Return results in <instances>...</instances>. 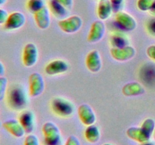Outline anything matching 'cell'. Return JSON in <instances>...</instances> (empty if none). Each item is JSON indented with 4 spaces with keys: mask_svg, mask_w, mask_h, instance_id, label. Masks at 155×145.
Returning <instances> with one entry per match:
<instances>
[{
    "mask_svg": "<svg viewBox=\"0 0 155 145\" xmlns=\"http://www.w3.org/2000/svg\"><path fill=\"white\" fill-rule=\"evenodd\" d=\"M5 72V68L4 64L0 61V76H4Z\"/></svg>",
    "mask_w": 155,
    "mask_h": 145,
    "instance_id": "cell-34",
    "label": "cell"
},
{
    "mask_svg": "<svg viewBox=\"0 0 155 145\" xmlns=\"http://www.w3.org/2000/svg\"><path fill=\"white\" fill-rule=\"evenodd\" d=\"M25 22L26 18L24 14L20 11H14L8 14L4 27L8 30H18L25 24Z\"/></svg>",
    "mask_w": 155,
    "mask_h": 145,
    "instance_id": "cell-11",
    "label": "cell"
},
{
    "mask_svg": "<svg viewBox=\"0 0 155 145\" xmlns=\"http://www.w3.org/2000/svg\"><path fill=\"white\" fill-rule=\"evenodd\" d=\"M7 101L12 110H24L27 104V97L24 88L18 84L12 85L8 91Z\"/></svg>",
    "mask_w": 155,
    "mask_h": 145,
    "instance_id": "cell-1",
    "label": "cell"
},
{
    "mask_svg": "<svg viewBox=\"0 0 155 145\" xmlns=\"http://www.w3.org/2000/svg\"><path fill=\"white\" fill-rule=\"evenodd\" d=\"M8 17V14L7 11L5 10V9L0 8V24L4 25L5 23L7 21Z\"/></svg>",
    "mask_w": 155,
    "mask_h": 145,
    "instance_id": "cell-31",
    "label": "cell"
},
{
    "mask_svg": "<svg viewBox=\"0 0 155 145\" xmlns=\"http://www.w3.org/2000/svg\"><path fill=\"white\" fill-rule=\"evenodd\" d=\"M58 25L64 33H75L78 32L83 26V20L78 15H72L64 19L60 20Z\"/></svg>",
    "mask_w": 155,
    "mask_h": 145,
    "instance_id": "cell-5",
    "label": "cell"
},
{
    "mask_svg": "<svg viewBox=\"0 0 155 145\" xmlns=\"http://www.w3.org/2000/svg\"><path fill=\"white\" fill-rule=\"evenodd\" d=\"M42 132L45 137V143L46 145L59 144L61 140L60 129L56 124L47 122L42 126Z\"/></svg>",
    "mask_w": 155,
    "mask_h": 145,
    "instance_id": "cell-3",
    "label": "cell"
},
{
    "mask_svg": "<svg viewBox=\"0 0 155 145\" xmlns=\"http://www.w3.org/2000/svg\"><path fill=\"white\" fill-rule=\"evenodd\" d=\"M115 21L121 30L127 32L133 31L137 27L136 19L125 11H118L115 15Z\"/></svg>",
    "mask_w": 155,
    "mask_h": 145,
    "instance_id": "cell-8",
    "label": "cell"
},
{
    "mask_svg": "<svg viewBox=\"0 0 155 145\" xmlns=\"http://www.w3.org/2000/svg\"><path fill=\"white\" fill-rule=\"evenodd\" d=\"M84 135L87 141L95 143H97L100 140L101 133H100V130L98 127L93 124V125H88L86 127V130H85Z\"/></svg>",
    "mask_w": 155,
    "mask_h": 145,
    "instance_id": "cell-20",
    "label": "cell"
},
{
    "mask_svg": "<svg viewBox=\"0 0 155 145\" xmlns=\"http://www.w3.org/2000/svg\"><path fill=\"white\" fill-rule=\"evenodd\" d=\"M6 1H7V0H0V5H4L5 3L6 2Z\"/></svg>",
    "mask_w": 155,
    "mask_h": 145,
    "instance_id": "cell-37",
    "label": "cell"
},
{
    "mask_svg": "<svg viewBox=\"0 0 155 145\" xmlns=\"http://www.w3.org/2000/svg\"><path fill=\"white\" fill-rule=\"evenodd\" d=\"M141 127H142L148 134L151 135V134H153V132H154V130L155 128L154 120V119H151V118L146 119L143 122H142Z\"/></svg>",
    "mask_w": 155,
    "mask_h": 145,
    "instance_id": "cell-24",
    "label": "cell"
},
{
    "mask_svg": "<svg viewBox=\"0 0 155 145\" xmlns=\"http://www.w3.org/2000/svg\"><path fill=\"white\" fill-rule=\"evenodd\" d=\"M38 58H39V51L37 46L32 42L27 43L23 50V64L26 67H32L37 63Z\"/></svg>",
    "mask_w": 155,
    "mask_h": 145,
    "instance_id": "cell-6",
    "label": "cell"
},
{
    "mask_svg": "<svg viewBox=\"0 0 155 145\" xmlns=\"http://www.w3.org/2000/svg\"><path fill=\"white\" fill-rule=\"evenodd\" d=\"M64 145H80V142L76 136L71 135L67 139Z\"/></svg>",
    "mask_w": 155,
    "mask_h": 145,
    "instance_id": "cell-29",
    "label": "cell"
},
{
    "mask_svg": "<svg viewBox=\"0 0 155 145\" xmlns=\"http://www.w3.org/2000/svg\"><path fill=\"white\" fill-rule=\"evenodd\" d=\"M147 30L151 36H155V18L148 21L147 24Z\"/></svg>",
    "mask_w": 155,
    "mask_h": 145,
    "instance_id": "cell-28",
    "label": "cell"
},
{
    "mask_svg": "<svg viewBox=\"0 0 155 145\" xmlns=\"http://www.w3.org/2000/svg\"><path fill=\"white\" fill-rule=\"evenodd\" d=\"M122 92L127 97H136L145 94V90L143 85L138 82H131L124 85Z\"/></svg>",
    "mask_w": 155,
    "mask_h": 145,
    "instance_id": "cell-17",
    "label": "cell"
},
{
    "mask_svg": "<svg viewBox=\"0 0 155 145\" xmlns=\"http://www.w3.org/2000/svg\"><path fill=\"white\" fill-rule=\"evenodd\" d=\"M155 0H138L137 7L141 11H148L152 7Z\"/></svg>",
    "mask_w": 155,
    "mask_h": 145,
    "instance_id": "cell-25",
    "label": "cell"
},
{
    "mask_svg": "<svg viewBox=\"0 0 155 145\" xmlns=\"http://www.w3.org/2000/svg\"><path fill=\"white\" fill-rule=\"evenodd\" d=\"M146 54L149 58L155 60V45H151L146 50Z\"/></svg>",
    "mask_w": 155,
    "mask_h": 145,
    "instance_id": "cell-30",
    "label": "cell"
},
{
    "mask_svg": "<svg viewBox=\"0 0 155 145\" xmlns=\"http://www.w3.org/2000/svg\"><path fill=\"white\" fill-rule=\"evenodd\" d=\"M29 95L31 98H36L43 93L45 90V81L39 72L30 74L28 79Z\"/></svg>",
    "mask_w": 155,
    "mask_h": 145,
    "instance_id": "cell-4",
    "label": "cell"
},
{
    "mask_svg": "<svg viewBox=\"0 0 155 145\" xmlns=\"http://www.w3.org/2000/svg\"><path fill=\"white\" fill-rule=\"evenodd\" d=\"M149 11L151 12V13L153 15H155V2H154V4H153V5H152V7H151V8L150 9Z\"/></svg>",
    "mask_w": 155,
    "mask_h": 145,
    "instance_id": "cell-35",
    "label": "cell"
},
{
    "mask_svg": "<svg viewBox=\"0 0 155 145\" xmlns=\"http://www.w3.org/2000/svg\"><path fill=\"white\" fill-rule=\"evenodd\" d=\"M45 6V5L44 0H28L27 3V9L32 14H35Z\"/></svg>",
    "mask_w": 155,
    "mask_h": 145,
    "instance_id": "cell-23",
    "label": "cell"
},
{
    "mask_svg": "<svg viewBox=\"0 0 155 145\" xmlns=\"http://www.w3.org/2000/svg\"><path fill=\"white\" fill-rule=\"evenodd\" d=\"M19 122L25 130L26 133H31L34 129L35 116L32 111L26 110L19 116Z\"/></svg>",
    "mask_w": 155,
    "mask_h": 145,
    "instance_id": "cell-18",
    "label": "cell"
},
{
    "mask_svg": "<svg viewBox=\"0 0 155 145\" xmlns=\"http://www.w3.org/2000/svg\"><path fill=\"white\" fill-rule=\"evenodd\" d=\"M86 66L91 72L96 73L102 67V60L98 51L92 50L88 53L86 57Z\"/></svg>",
    "mask_w": 155,
    "mask_h": 145,
    "instance_id": "cell-12",
    "label": "cell"
},
{
    "mask_svg": "<svg viewBox=\"0 0 155 145\" xmlns=\"http://www.w3.org/2000/svg\"><path fill=\"white\" fill-rule=\"evenodd\" d=\"M8 87V79L5 76H0V101H2L6 95Z\"/></svg>",
    "mask_w": 155,
    "mask_h": 145,
    "instance_id": "cell-26",
    "label": "cell"
},
{
    "mask_svg": "<svg viewBox=\"0 0 155 145\" xmlns=\"http://www.w3.org/2000/svg\"><path fill=\"white\" fill-rule=\"evenodd\" d=\"M106 27L102 21H95L92 23L87 36V41L89 43H96L104 38Z\"/></svg>",
    "mask_w": 155,
    "mask_h": 145,
    "instance_id": "cell-9",
    "label": "cell"
},
{
    "mask_svg": "<svg viewBox=\"0 0 155 145\" xmlns=\"http://www.w3.org/2000/svg\"><path fill=\"white\" fill-rule=\"evenodd\" d=\"M77 113H78L79 118L83 125L88 126V125L95 124V121H96V115L89 105L86 104H83L80 105L78 107Z\"/></svg>",
    "mask_w": 155,
    "mask_h": 145,
    "instance_id": "cell-10",
    "label": "cell"
},
{
    "mask_svg": "<svg viewBox=\"0 0 155 145\" xmlns=\"http://www.w3.org/2000/svg\"><path fill=\"white\" fill-rule=\"evenodd\" d=\"M54 1L63 5L66 8H71L73 5V0H54Z\"/></svg>",
    "mask_w": 155,
    "mask_h": 145,
    "instance_id": "cell-32",
    "label": "cell"
},
{
    "mask_svg": "<svg viewBox=\"0 0 155 145\" xmlns=\"http://www.w3.org/2000/svg\"><path fill=\"white\" fill-rule=\"evenodd\" d=\"M2 126V123L1 121H0V128H1Z\"/></svg>",
    "mask_w": 155,
    "mask_h": 145,
    "instance_id": "cell-40",
    "label": "cell"
},
{
    "mask_svg": "<svg viewBox=\"0 0 155 145\" xmlns=\"http://www.w3.org/2000/svg\"><path fill=\"white\" fill-rule=\"evenodd\" d=\"M110 55L114 60L120 62H125L131 60L136 56V51L134 47L126 45L121 48H112Z\"/></svg>",
    "mask_w": 155,
    "mask_h": 145,
    "instance_id": "cell-7",
    "label": "cell"
},
{
    "mask_svg": "<svg viewBox=\"0 0 155 145\" xmlns=\"http://www.w3.org/2000/svg\"><path fill=\"white\" fill-rule=\"evenodd\" d=\"M113 11V6L110 0H99L97 8V15L101 21L108 19Z\"/></svg>",
    "mask_w": 155,
    "mask_h": 145,
    "instance_id": "cell-19",
    "label": "cell"
},
{
    "mask_svg": "<svg viewBox=\"0 0 155 145\" xmlns=\"http://www.w3.org/2000/svg\"><path fill=\"white\" fill-rule=\"evenodd\" d=\"M153 137H154V138L155 139V128H154V132H153Z\"/></svg>",
    "mask_w": 155,
    "mask_h": 145,
    "instance_id": "cell-38",
    "label": "cell"
},
{
    "mask_svg": "<svg viewBox=\"0 0 155 145\" xmlns=\"http://www.w3.org/2000/svg\"><path fill=\"white\" fill-rule=\"evenodd\" d=\"M2 127L15 137H22L26 134V131L19 120L16 119H8L2 123Z\"/></svg>",
    "mask_w": 155,
    "mask_h": 145,
    "instance_id": "cell-15",
    "label": "cell"
},
{
    "mask_svg": "<svg viewBox=\"0 0 155 145\" xmlns=\"http://www.w3.org/2000/svg\"><path fill=\"white\" fill-rule=\"evenodd\" d=\"M51 107L54 113L61 117H70L74 114L75 107L71 101L61 98L56 97L51 102Z\"/></svg>",
    "mask_w": 155,
    "mask_h": 145,
    "instance_id": "cell-2",
    "label": "cell"
},
{
    "mask_svg": "<svg viewBox=\"0 0 155 145\" xmlns=\"http://www.w3.org/2000/svg\"><path fill=\"white\" fill-rule=\"evenodd\" d=\"M142 145H155V144L154 143H153V142H150L149 140H148V141L145 142V143H142Z\"/></svg>",
    "mask_w": 155,
    "mask_h": 145,
    "instance_id": "cell-36",
    "label": "cell"
},
{
    "mask_svg": "<svg viewBox=\"0 0 155 145\" xmlns=\"http://www.w3.org/2000/svg\"><path fill=\"white\" fill-rule=\"evenodd\" d=\"M69 65L64 60H54L48 63L45 67V72L48 76H56L66 72Z\"/></svg>",
    "mask_w": 155,
    "mask_h": 145,
    "instance_id": "cell-13",
    "label": "cell"
},
{
    "mask_svg": "<svg viewBox=\"0 0 155 145\" xmlns=\"http://www.w3.org/2000/svg\"><path fill=\"white\" fill-rule=\"evenodd\" d=\"M103 145H113V144H111V143H104V144H103Z\"/></svg>",
    "mask_w": 155,
    "mask_h": 145,
    "instance_id": "cell-39",
    "label": "cell"
},
{
    "mask_svg": "<svg viewBox=\"0 0 155 145\" xmlns=\"http://www.w3.org/2000/svg\"><path fill=\"white\" fill-rule=\"evenodd\" d=\"M24 145H39V140L36 135L30 134L26 137Z\"/></svg>",
    "mask_w": 155,
    "mask_h": 145,
    "instance_id": "cell-27",
    "label": "cell"
},
{
    "mask_svg": "<svg viewBox=\"0 0 155 145\" xmlns=\"http://www.w3.org/2000/svg\"><path fill=\"white\" fill-rule=\"evenodd\" d=\"M127 135L132 140L140 143L148 141L151 138L149 134L146 132L142 127H130L127 130Z\"/></svg>",
    "mask_w": 155,
    "mask_h": 145,
    "instance_id": "cell-16",
    "label": "cell"
},
{
    "mask_svg": "<svg viewBox=\"0 0 155 145\" xmlns=\"http://www.w3.org/2000/svg\"><path fill=\"white\" fill-rule=\"evenodd\" d=\"M54 145H59V144H54Z\"/></svg>",
    "mask_w": 155,
    "mask_h": 145,
    "instance_id": "cell-41",
    "label": "cell"
},
{
    "mask_svg": "<svg viewBox=\"0 0 155 145\" xmlns=\"http://www.w3.org/2000/svg\"><path fill=\"white\" fill-rule=\"evenodd\" d=\"M34 14V20L36 25L41 30H46L49 27L51 24L49 9L45 6L40 10L36 11Z\"/></svg>",
    "mask_w": 155,
    "mask_h": 145,
    "instance_id": "cell-14",
    "label": "cell"
},
{
    "mask_svg": "<svg viewBox=\"0 0 155 145\" xmlns=\"http://www.w3.org/2000/svg\"><path fill=\"white\" fill-rule=\"evenodd\" d=\"M49 8L53 15L58 18H64L68 14V11L66 8L59 3L56 2L54 0H50Z\"/></svg>",
    "mask_w": 155,
    "mask_h": 145,
    "instance_id": "cell-22",
    "label": "cell"
},
{
    "mask_svg": "<svg viewBox=\"0 0 155 145\" xmlns=\"http://www.w3.org/2000/svg\"><path fill=\"white\" fill-rule=\"evenodd\" d=\"M110 42L113 45V48H121L126 45H128V39L127 36L122 33L116 32L111 35L110 37Z\"/></svg>",
    "mask_w": 155,
    "mask_h": 145,
    "instance_id": "cell-21",
    "label": "cell"
},
{
    "mask_svg": "<svg viewBox=\"0 0 155 145\" xmlns=\"http://www.w3.org/2000/svg\"><path fill=\"white\" fill-rule=\"evenodd\" d=\"M111 2L112 6H113L114 10H117L120 8V6L122 5L124 0H110Z\"/></svg>",
    "mask_w": 155,
    "mask_h": 145,
    "instance_id": "cell-33",
    "label": "cell"
}]
</instances>
